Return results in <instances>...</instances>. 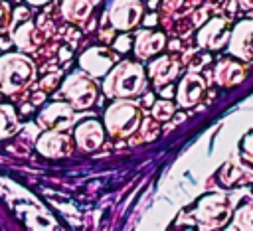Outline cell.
<instances>
[{"label":"cell","instance_id":"6da1fadb","mask_svg":"<svg viewBox=\"0 0 253 231\" xmlns=\"http://www.w3.org/2000/svg\"><path fill=\"white\" fill-rule=\"evenodd\" d=\"M146 71L140 63L123 59L117 61L103 79V93L109 99H132L142 93Z\"/></svg>","mask_w":253,"mask_h":231},{"label":"cell","instance_id":"7a4b0ae2","mask_svg":"<svg viewBox=\"0 0 253 231\" xmlns=\"http://www.w3.org/2000/svg\"><path fill=\"white\" fill-rule=\"evenodd\" d=\"M36 63L24 51L0 55V93L14 97L36 81Z\"/></svg>","mask_w":253,"mask_h":231},{"label":"cell","instance_id":"3957f363","mask_svg":"<svg viewBox=\"0 0 253 231\" xmlns=\"http://www.w3.org/2000/svg\"><path fill=\"white\" fill-rule=\"evenodd\" d=\"M103 124L109 136L128 138L134 132H138L142 124L140 107L130 99H113V103L105 109Z\"/></svg>","mask_w":253,"mask_h":231},{"label":"cell","instance_id":"277c9868","mask_svg":"<svg viewBox=\"0 0 253 231\" xmlns=\"http://www.w3.org/2000/svg\"><path fill=\"white\" fill-rule=\"evenodd\" d=\"M231 211H233V205H231L229 195L208 193L198 201L194 217L202 225V229H221L229 221Z\"/></svg>","mask_w":253,"mask_h":231},{"label":"cell","instance_id":"5b68a950","mask_svg":"<svg viewBox=\"0 0 253 231\" xmlns=\"http://www.w3.org/2000/svg\"><path fill=\"white\" fill-rule=\"evenodd\" d=\"M61 97L75 109V111H83L89 109L95 99H97V85L93 81V77L83 71L77 69L71 75H67L61 83Z\"/></svg>","mask_w":253,"mask_h":231},{"label":"cell","instance_id":"8992f818","mask_svg":"<svg viewBox=\"0 0 253 231\" xmlns=\"http://www.w3.org/2000/svg\"><path fill=\"white\" fill-rule=\"evenodd\" d=\"M144 16V6L140 0H109L107 20L113 30L130 32L134 30Z\"/></svg>","mask_w":253,"mask_h":231},{"label":"cell","instance_id":"52a82bcc","mask_svg":"<svg viewBox=\"0 0 253 231\" xmlns=\"http://www.w3.org/2000/svg\"><path fill=\"white\" fill-rule=\"evenodd\" d=\"M36 120L43 130H67L75 122V109L67 101H53L38 113Z\"/></svg>","mask_w":253,"mask_h":231},{"label":"cell","instance_id":"ba28073f","mask_svg":"<svg viewBox=\"0 0 253 231\" xmlns=\"http://www.w3.org/2000/svg\"><path fill=\"white\" fill-rule=\"evenodd\" d=\"M75 140L65 130H45L36 140V150L45 158H67L71 156Z\"/></svg>","mask_w":253,"mask_h":231},{"label":"cell","instance_id":"9c48e42d","mask_svg":"<svg viewBox=\"0 0 253 231\" xmlns=\"http://www.w3.org/2000/svg\"><path fill=\"white\" fill-rule=\"evenodd\" d=\"M229 24L225 18H211L208 20L200 30H198V36H196V41L202 49H208V51H217L221 49L223 45H227L229 41Z\"/></svg>","mask_w":253,"mask_h":231},{"label":"cell","instance_id":"30bf717a","mask_svg":"<svg viewBox=\"0 0 253 231\" xmlns=\"http://www.w3.org/2000/svg\"><path fill=\"white\" fill-rule=\"evenodd\" d=\"M229 53L239 61H253V20H241L231 28Z\"/></svg>","mask_w":253,"mask_h":231},{"label":"cell","instance_id":"8fae6325","mask_svg":"<svg viewBox=\"0 0 253 231\" xmlns=\"http://www.w3.org/2000/svg\"><path fill=\"white\" fill-rule=\"evenodd\" d=\"M115 63H117V55L101 45L89 47L79 55V67L87 71L91 77H105Z\"/></svg>","mask_w":253,"mask_h":231},{"label":"cell","instance_id":"7c38bea8","mask_svg":"<svg viewBox=\"0 0 253 231\" xmlns=\"http://www.w3.org/2000/svg\"><path fill=\"white\" fill-rule=\"evenodd\" d=\"M105 124L99 122L97 118H87L79 122L73 130V140L75 146L83 152H95L97 148L103 146L105 142Z\"/></svg>","mask_w":253,"mask_h":231},{"label":"cell","instance_id":"4fadbf2b","mask_svg":"<svg viewBox=\"0 0 253 231\" xmlns=\"http://www.w3.org/2000/svg\"><path fill=\"white\" fill-rule=\"evenodd\" d=\"M204 95H206V81L202 75L194 71H188L176 87V101H178V107L182 109L196 107L204 99Z\"/></svg>","mask_w":253,"mask_h":231},{"label":"cell","instance_id":"5bb4252c","mask_svg":"<svg viewBox=\"0 0 253 231\" xmlns=\"http://www.w3.org/2000/svg\"><path fill=\"white\" fill-rule=\"evenodd\" d=\"M166 45V36L162 32L152 30H140L132 39V51L138 59H150L156 53H160Z\"/></svg>","mask_w":253,"mask_h":231},{"label":"cell","instance_id":"9a60e30c","mask_svg":"<svg viewBox=\"0 0 253 231\" xmlns=\"http://www.w3.org/2000/svg\"><path fill=\"white\" fill-rule=\"evenodd\" d=\"M12 41L16 43V47L24 53H32L40 47L42 43V34L38 30V26L30 20L20 22L14 30H12Z\"/></svg>","mask_w":253,"mask_h":231},{"label":"cell","instance_id":"2e32d148","mask_svg":"<svg viewBox=\"0 0 253 231\" xmlns=\"http://www.w3.org/2000/svg\"><path fill=\"white\" fill-rule=\"evenodd\" d=\"M247 71L243 67V63L235 61V59H221L215 69H213V81L219 87H235L245 79Z\"/></svg>","mask_w":253,"mask_h":231},{"label":"cell","instance_id":"e0dca14e","mask_svg":"<svg viewBox=\"0 0 253 231\" xmlns=\"http://www.w3.org/2000/svg\"><path fill=\"white\" fill-rule=\"evenodd\" d=\"M146 73L154 81V85L164 87V85L172 83L178 77V63L170 55H160V57H156L148 63Z\"/></svg>","mask_w":253,"mask_h":231},{"label":"cell","instance_id":"ac0fdd59","mask_svg":"<svg viewBox=\"0 0 253 231\" xmlns=\"http://www.w3.org/2000/svg\"><path fill=\"white\" fill-rule=\"evenodd\" d=\"M61 16L71 24H83L91 12L93 2L91 0H61Z\"/></svg>","mask_w":253,"mask_h":231},{"label":"cell","instance_id":"d6986e66","mask_svg":"<svg viewBox=\"0 0 253 231\" xmlns=\"http://www.w3.org/2000/svg\"><path fill=\"white\" fill-rule=\"evenodd\" d=\"M20 128L18 113L10 103H0V140L12 138Z\"/></svg>","mask_w":253,"mask_h":231},{"label":"cell","instance_id":"ffe728a7","mask_svg":"<svg viewBox=\"0 0 253 231\" xmlns=\"http://www.w3.org/2000/svg\"><path fill=\"white\" fill-rule=\"evenodd\" d=\"M233 225L243 231H253V203H243L233 213Z\"/></svg>","mask_w":253,"mask_h":231},{"label":"cell","instance_id":"44dd1931","mask_svg":"<svg viewBox=\"0 0 253 231\" xmlns=\"http://www.w3.org/2000/svg\"><path fill=\"white\" fill-rule=\"evenodd\" d=\"M245 178H251V176L245 174L239 164L227 162V164L221 168V182L227 184V186H235V184H239V182H249V180H245Z\"/></svg>","mask_w":253,"mask_h":231},{"label":"cell","instance_id":"7402d4cb","mask_svg":"<svg viewBox=\"0 0 253 231\" xmlns=\"http://www.w3.org/2000/svg\"><path fill=\"white\" fill-rule=\"evenodd\" d=\"M174 111H176V107H174V103L168 101V99H158V101H154L152 107H150L152 118L158 120V122H162V120H170V118L174 116Z\"/></svg>","mask_w":253,"mask_h":231},{"label":"cell","instance_id":"603a6c76","mask_svg":"<svg viewBox=\"0 0 253 231\" xmlns=\"http://www.w3.org/2000/svg\"><path fill=\"white\" fill-rule=\"evenodd\" d=\"M239 148H241V158H243V162L249 164V166H253V132H249V134H245V136L241 138Z\"/></svg>","mask_w":253,"mask_h":231},{"label":"cell","instance_id":"cb8c5ba5","mask_svg":"<svg viewBox=\"0 0 253 231\" xmlns=\"http://www.w3.org/2000/svg\"><path fill=\"white\" fill-rule=\"evenodd\" d=\"M12 28V8L8 2L0 0V36Z\"/></svg>","mask_w":253,"mask_h":231},{"label":"cell","instance_id":"d4e9b609","mask_svg":"<svg viewBox=\"0 0 253 231\" xmlns=\"http://www.w3.org/2000/svg\"><path fill=\"white\" fill-rule=\"evenodd\" d=\"M130 45H132V38H130V36H121V38L115 41V49H117V51H128Z\"/></svg>","mask_w":253,"mask_h":231},{"label":"cell","instance_id":"484cf974","mask_svg":"<svg viewBox=\"0 0 253 231\" xmlns=\"http://www.w3.org/2000/svg\"><path fill=\"white\" fill-rule=\"evenodd\" d=\"M26 4H30V6H45V4H49L51 0H24Z\"/></svg>","mask_w":253,"mask_h":231},{"label":"cell","instance_id":"4316f807","mask_svg":"<svg viewBox=\"0 0 253 231\" xmlns=\"http://www.w3.org/2000/svg\"><path fill=\"white\" fill-rule=\"evenodd\" d=\"M243 10H253V0H237Z\"/></svg>","mask_w":253,"mask_h":231},{"label":"cell","instance_id":"83f0119b","mask_svg":"<svg viewBox=\"0 0 253 231\" xmlns=\"http://www.w3.org/2000/svg\"><path fill=\"white\" fill-rule=\"evenodd\" d=\"M154 20H156V18H154V16H148V18H146V22H144V24H146V26H150V24H156V22H154Z\"/></svg>","mask_w":253,"mask_h":231}]
</instances>
